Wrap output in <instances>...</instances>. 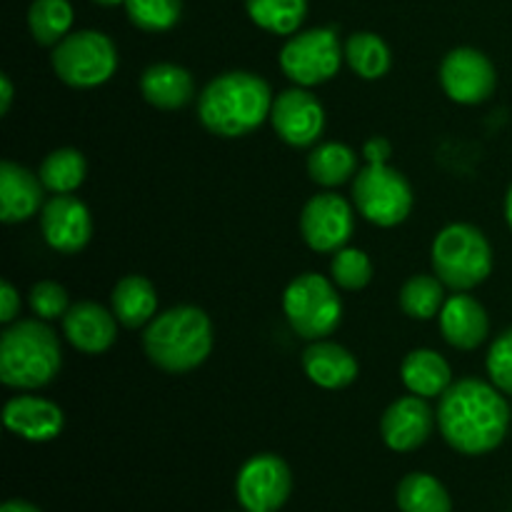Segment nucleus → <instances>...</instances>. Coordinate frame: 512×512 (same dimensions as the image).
<instances>
[{"mask_svg": "<svg viewBox=\"0 0 512 512\" xmlns=\"http://www.w3.org/2000/svg\"><path fill=\"white\" fill-rule=\"evenodd\" d=\"M440 83L450 100L463 105H478L495 90V68L475 48H455L440 65Z\"/></svg>", "mask_w": 512, "mask_h": 512, "instance_id": "f8f14e48", "label": "nucleus"}, {"mask_svg": "<svg viewBox=\"0 0 512 512\" xmlns=\"http://www.w3.org/2000/svg\"><path fill=\"white\" fill-rule=\"evenodd\" d=\"M333 280L345 290H363L373 278V263L363 250L343 248L335 253L333 265Z\"/></svg>", "mask_w": 512, "mask_h": 512, "instance_id": "2f4dec72", "label": "nucleus"}, {"mask_svg": "<svg viewBox=\"0 0 512 512\" xmlns=\"http://www.w3.org/2000/svg\"><path fill=\"white\" fill-rule=\"evenodd\" d=\"M0 512H40L35 505L25 503V500H8V503L0 508Z\"/></svg>", "mask_w": 512, "mask_h": 512, "instance_id": "4c0bfd02", "label": "nucleus"}, {"mask_svg": "<svg viewBox=\"0 0 512 512\" xmlns=\"http://www.w3.org/2000/svg\"><path fill=\"white\" fill-rule=\"evenodd\" d=\"M273 100L270 85L260 75L233 70L210 80L200 93V123L220 138H243L270 118Z\"/></svg>", "mask_w": 512, "mask_h": 512, "instance_id": "f03ea898", "label": "nucleus"}, {"mask_svg": "<svg viewBox=\"0 0 512 512\" xmlns=\"http://www.w3.org/2000/svg\"><path fill=\"white\" fill-rule=\"evenodd\" d=\"M93 3H98V5H105V8H113V5H120V3L125 5V0H93Z\"/></svg>", "mask_w": 512, "mask_h": 512, "instance_id": "ea45409f", "label": "nucleus"}, {"mask_svg": "<svg viewBox=\"0 0 512 512\" xmlns=\"http://www.w3.org/2000/svg\"><path fill=\"white\" fill-rule=\"evenodd\" d=\"M3 423L10 433L30 443H48L58 438L63 430V410L45 398L35 395H18L8 400L3 410Z\"/></svg>", "mask_w": 512, "mask_h": 512, "instance_id": "dca6fc26", "label": "nucleus"}, {"mask_svg": "<svg viewBox=\"0 0 512 512\" xmlns=\"http://www.w3.org/2000/svg\"><path fill=\"white\" fill-rule=\"evenodd\" d=\"M145 355L165 373H188L213 350V323L193 305H178L150 320L143 335Z\"/></svg>", "mask_w": 512, "mask_h": 512, "instance_id": "7ed1b4c3", "label": "nucleus"}, {"mask_svg": "<svg viewBox=\"0 0 512 512\" xmlns=\"http://www.w3.org/2000/svg\"><path fill=\"white\" fill-rule=\"evenodd\" d=\"M43 188L38 175L5 160L0 165V220L13 225L33 218L43 205Z\"/></svg>", "mask_w": 512, "mask_h": 512, "instance_id": "a211bd4d", "label": "nucleus"}, {"mask_svg": "<svg viewBox=\"0 0 512 512\" xmlns=\"http://www.w3.org/2000/svg\"><path fill=\"white\" fill-rule=\"evenodd\" d=\"M20 313V295L8 280L0 283V323H13L15 315Z\"/></svg>", "mask_w": 512, "mask_h": 512, "instance_id": "f704fd0d", "label": "nucleus"}, {"mask_svg": "<svg viewBox=\"0 0 512 512\" xmlns=\"http://www.w3.org/2000/svg\"><path fill=\"white\" fill-rule=\"evenodd\" d=\"M113 313L125 328H140L158 313V293L143 275H128L113 288Z\"/></svg>", "mask_w": 512, "mask_h": 512, "instance_id": "5701e85b", "label": "nucleus"}, {"mask_svg": "<svg viewBox=\"0 0 512 512\" xmlns=\"http://www.w3.org/2000/svg\"><path fill=\"white\" fill-rule=\"evenodd\" d=\"M270 123L280 140L293 148H308L323 133L325 110L313 93L303 88H290L273 100Z\"/></svg>", "mask_w": 512, "mask_h": 512, "instance_id": "ddd939ff", "label": "nucleus"}, {"mask_svg": "<svg viewBox=\"0 0 512 512\" xmlns=\"http://www.w3.org/2000/svg\"><path fill=\"white\" fill-rule=\"evenodd\" d=\"M63 333L80 353L100 355L118 338V318L98 303H78L63 315Z\"/></svg>", "mask_w": 512, "mask_h": 512, "instance_id": "f3484780", "label": "nucleus"}, {"mask_svg": "<svg viewBox=\"0 0 512 512\" xmlns=\"http://www.w3.org/2000/svg\"><path fill=\"white\" fill-rule=\"evenodd\" d=\"M283 310L290 328L305 340H323L338 330L343 303L333 283L318 273H305L285 288Z\"/></svg>", "mask_w": 512, "mask_h": 512, "instance_id": "423d86ee", "label": "nucleus"}, {"mask_svg": "<svg viewBox=\"0 0 512 512\" xmlns=\"http://www.w3.org/2000/svg\"><path fill=\"white\" fill-rule=\"evenodd\" d=\"M400 378H403L405 388L420 398H440L453 385L448 360L428 348L405 355L403 365H400Z\"/></svg>", "mask_w": 512, "mask_h": 512, "instance_id": "4be33fe9", "label": "nucleus"}, {"mask_svg": "<svg viewBox=\"0 0 512 512\" xmlns=\"http://www.w3.org/2000/svg\"><path fill=\"white\" fill-rule=\"evenodd\" d=\"M63 353L45 320H18L0 338V380L15 390H35L58 375Z\"/></svg>", "mask_w": 512, "mask_h": 512, "instance_id": "20e7f679", "label": "nucleus"}, {"mask_svg": "<svg viewBox=\"0 0 512 512\" xmlns=\"http://www.w3.org/2000/svg\"><path fill=\"white\" fill-rule=\"evenodd\" d=\"M145 100L160 110H178L195 95V80L185 68L173 63H155L140 78Z\"/></svg>", "mask_w": 512, "mask_h": 512, "instance_id": "412c9836", "label": "nucleus"}, {"mask_svg": "<svg viewBox=\"0 0 512 512\" xmlns=\"http://www.w3.org/2000/svg\"><path fill=\"white\" fill-rule=\"evenodd\" d=\"M10 103H13V83L8 75H0V113H8Z\"/></svg>", "mask_w": 512, "mask_h": 512, "instance_id": "e433bc0d", "label": "nucleus"}, {"mask_svg": "<svg viewBox=\"0 0 512 512\" xmlns=\"http://www.w3.org/2000/svg\"><path fill=\"white\" fill-rule=\"evenodd\" d=\"M303 370L318 388L340 390L358 378V360L343 345L315 340L310 348H305Z\"/></svg>", "mask_w": 512, "mask_h": 512, "instance_id": "aec40b11", "label": "nucleus"}, {"mask_svg": "<svg viewBox=\"0 0 512 512\" xmlns=\"http://www.w3.org/2000/svg\"><path fill=\"white\" fill-rule=\"evenodd\" d=\"M395 498L403 512H453L448 490L428 473H410L400 480Z\"/></svg>", "mask_w": 512, "mask_h": 512, "instance_id": "393cba45", "label": "nucleus"}, {"mask_svg": "<svg viewBox=\"0 0 512 512\" xmlns=\"http://www.w3.org/2000/svg\"><path fill=\"white\" fill-rule=\"evenodd\" d=\"M505 218H508V225L512 230V185H510L508 195H505Z\"/></svg>", "mask_w": 512, "mask_h": 512, "instance_id": "58836bf2", "label": "nucleus"}, {"mask_svg": "<svg viewBox=\"0 0 512 512\" xmlns=\"http://www.w3.org/2000/svg\"><path fill=\"white\" fill-rule=\"evenodd\" d=\"M433 268L445 288L455 293L475 288L493 270V250L475 225L453 223L433 243Z\"/></svg>", "mask_w": 512, "mask_h": 512, "instance_id": "39448f33", "label": "nucleus"}, {"mask_svg": "<svg viewBox=\"0 0 512 512\" xmlns=\"http://www.w3.org/2000/svg\"><path fill=\"white\" fill-rule=\"evenodd\" d=\"M445 290L438 275H413L400 290V308L415 320H430L443 310Z\"/></svg>", "mask_w": 512, "mask_h": 512, "instance_id": "c756f323", "label": "nucleus"}, {"mask_svg": "<svg viewBox=\"0 0 512 512\" xmlns=\"http://www.w3.org/2000/svg\"><path fill=\"white\" fill-rule=\"evenodd\" d=\"M293 490V475H290L285 460L278 455H255L240 468L235 495L240 505L248 512H275L285 505Z\"/></svg>", "mask_w": 512, "mask_h": 512, "instance_id": "9d476101", "label": "nucleus"}, {"mask_svg": "<svg viewBox=\"0 0 512 512\" xmlns=\"http://www.w3.org/2000/svg\"><path fill=\"white\" fill-rule=\"evenodd\" d=\"M28 25L35 43L58 45L73 25V8L68 0H33Z\"/></svg>", "mask_w": 512, "mask_h": 512, "instance_id": "c85d7f7f", "label": "nucleus"}, {"mask_svg": "<svg viewBox=\"0 0 512 512\" xmlns=\"http://www.w3.org/2000/svg\"><path fill=\"white\" fill-rule=\"evenodd\" d=\"M250 20L275 35H290L308 13V0H245Z\"/></svg>", "mask_w": 512, "mask_h": 512, "instance_id": "bb28decb", "label": "nucleus"}, {"mask_svg": "<svg viewBox=\"0 0 512 512\" xmlns=\"http://www.w3.org/2000/svg\"><path fill=\"white\" fill-rule=\"evenodd\" d=\"M363 155L368 163H388V158L393 155V145H390V140L375 135L363 145Z\"/></svg>", "mask_w": 512, "mask_h": 512, "instance_id": "c9c22d12", "label": "nucleus"}, {"mask_svg": "<svg viewBox=\"0 0 512 512\" xmlns=\"http://www.w3.org/2000/svg\"><path fill=\"white\" fill-rule=\"evenodd\" d=\"M433 428L435 415L420 395H405V398L395 400L380 420L385 445L395 453L418 450L433 435Z\"/></svg>", "mask_w": 512, "mask_h": 512, "instance_id": "2eb2a0df", "label": "nucleus"}, {"mask_svg": "<svg viewBox=\"0 0 512 512\" xmlns=\"http://www.w3.org/2000/svg\"><path fill=\"white\" fill-rule=\"evenodd\" d=\"M440 433L463 455H485L508 435L510 408L498 388L483 380H460L440 395Z\"/></svg>", "mask_w": 512, "mask_h": 512, "instance_id": "f257e3e1", "label": "nucleus"}, {"mask_svg": "<svg viewBox=\"0 0 512 512\" xmlns=\"http://www.w3.org/2000/svg\"><path fill=\"white\" fill-rule=\"evenodd\" d=\"M30 308L40 320H58L68 313V293L53 280H40L30 290Z\"/></svg>", "mask_w": 512, "mask_h": 512, "instance_id": "473e14b6", "label": "nucleus"}, {"mask_svg": "<svg viewBox=\"0 0 512 512\" xmlns=\"http://www.w3.org/2000/svg\"><path fill=\"white\" fill-rule=\"evenodd\" d=\"M488 373L495 388L512 395V328L505 330L490 348Z\"/></svg>", "mask_w": 512, "mask_h": 512, "instance_id": "72a5a7b5", "label": "nucleus"}, {"mask_svg": "<svg viewBox=\"0 0 512 512\" xmlns=\"http://www.w3.org/2000/svg\"><path fill=\"white\" fill-rule=\"evenodd\" d=\"M340 40L335 28H313L293 35L280 50V68L300 88L320 85L340 70Z\"/></svg>", "mask_w": 512, "mask_h": 512, "instance_id": "1a4fd4ad", "label": "nucleus"}, {"mask_svg": "<svg viewBox=\"0 0 512 512\" xmlns=\"http://www.w3.org/2000/svg\"><path fill=\"white\" fill-rule=\"evenodd\" d=\"M345 60L355 75L365 80H378L393 65V55L385 40L375 33H355L345 43Z\"/></svg>", "mask_w": 512, "mask_h": 512, "instance_id": "a878e982", "label": "nucleus"}, {"mask_svg": "<svg viewBox=\"0 0 512 512\" xmlns=\"http://www.w3.org/2000/svg\"><path fill=\"white\" fill-rule=\"evenodd\" d=\"M353 200L360 215L380 228L400 225L413 210V188L388 163H368L353 180Z\"/></svg>", "mask_w": 512, "mask_h": 512, "instance_id": "6e6552de", "label": "nucleus"}, {"mask_svg": "<svg viewBox=\"0 0 512 512\" xmlns=\"http://www.w3.org/2000/svg\"><path fill=\"white\" fill-rule=\"evenodd\" d=\"M308 173L318 185L335 188L358 175V155L343 143H323L310 153Z\"/></svg>", "mask_w": 512, "mask_h": 512, "instance_id": "b1692460", "label": "nucleus"}, {"mask_svg": "<svg viewBox=\"0 0 512 512\" xmlns=\"http://www.w3.org/2000/svg\"><path fill=\"white\" fill-rule=\"evenodd\" d=\"M355 218L348 200L335 193H320L305 203L300 233L315 253H338L353 238Z\"/></svg>", "mask_w": 512, "mask_h": 512, "instance_id": "9b49d317", "label": "nucleus"}, {"mask_svg": "<svg viewBox=\"0 0 512 512\" xmlns=\"http://www.w3.org/2000/svg\"><path fill=\"white\" fill-rule=\"evenodd\" d=\"M53 68L70 88H98L113 78L118 50L108 35L98 30H78L55 45Z\"/></svg>", "mask_w": 512, "mask_h": 512, "instance_id": "0eeeda50", "label": "nucleus"}, {"mask_svg": "<svg viewBox=\"0 0 512 512\" xmlns=\"http://www.w3.org/2000/svg\"><path fill=\"white\" fill-rule=\"evenodd\" d=\"M45 190L55 195H68L85 180V158L75 148L53 150L48 158L40 163L38 173Z\"/></svg>", "mask_w": 512, "mask_h": 512, "instance_id": "cd10ccee", "label": "nucleus"}, {"mask_svg": "<svg viewBox=\"0 0 512 512\" xmlns=\"http://www.w3.org/2000/svg\"><path fill=\"white\" fill-rule=\"evenodd\" d=\"M125 10L133 25L145 33H163L180 20L183 3L180 0H125Z\"/></svg>", "mask_w": 512, "mask_h": 512, "instance_id": "7c9ffc66", "label": "nucleus"}, {"mask_svg": "<svg viewBox=\"0 0 512 512\" xmlns=\"http://www.w3.org/2000/svg\"><path fill=\"white\" fill-rule=\"evenodd\" d=\"M440 330L453 348L475 350L488 338L490 320L473 295L458 293L445 300L440 310Z\"/></svg>", "mask_w": 512, "mask_h": 512, "instance_id": "6ab92c4d", "label": "nucleus"}, {"mask_svg": "<svg viewBox=\"0 0 512 512\" xmlns=\"http://www.w3.org/2000/svg\"><path fill=\"white\" fill-rule=\"evenodd\" d=\"M40 228H43L45 243L63 255L80 253L90 243L93 235V218L85 203L73 195H55L43 205L40 213Z\"/></svg>", "mask_w": 512, "mask_h": 512, "instance_id": "4468645a", "label": "nucleus"}]
</instances>
